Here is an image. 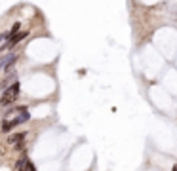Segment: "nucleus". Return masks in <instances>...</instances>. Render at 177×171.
Here are the masks:
<instances>
[{
  "mask_svg": "<svg viewBox=\"0 0 177 171\" xmlns=\"http://www.w3.org/2000/svg\"><path fill=\"white\" fill-rule=\"evenodd\" d=\"M19 91H21V82L15 80L12 86H8L6 90L2 91V97H0V107L8 108V107L15 105V101L19 99Z\"/></svg>",
  "mask_w": 177,
  "mask_h": 171,
  "instance_id": "obj_1",
  "label": "nucleus"
},
{
  "mask_svg": "<svg viewBox=\"0 0 177 171\" xmlns=\"http://www.w3.org/2000/svg\"><path fill=\"white\" fill-rule=\"evenodd\" d=\"M30 120V112H21V114H15V116L12 118H6V120H2V126H0V131L6 133V135H10V133L13 131L17 126H21V124L29 122Z\"/></svg>",
  "mask_w": 177,
  "mask_h": 171,
  "instance_id": "obj_2",
  "label": "nucleus"
},
{
  "mask_svg": "<svg viewBox=\"0 0 177 171\" xmlns=\"http://www.w3.org/2000/svg\"><path fill=\"white\" fill-rule=\"evenodd\" d=\"M19 59V53H8V55H0V70H4L8 74V72H12L13 65L17 63Z\"/></svg>",
  "mask_w": 177,
  "mask_h": 171,
  "instance_id": "obj_3",
  "label": "nucleus"
},
{
  "mask_svg": "<svg viewBox=\"0 0 177 171\" xmlns=\"http://www.w3.org/2000/svg\"><path fill=\"white\" fill-rule=\"evenodd\" d=\"M27 36H29V30H19V33L15 34V36H12V38H10L4 46H6V50H8V48H15V46H17L19 42H23Z\"/></svg>",
  "mask_w": 177,
  "mask_h": 171,
  "instance_id": "obj_4",
  "label": "nucleus"
},
{
  "mask_svg": "<svg viewBox=\"0 0 177 171\" xmlns=\"http://www.w3.org/2000/svg\"><path fill=\"white\" fill-rule=\"evenodd\" d=\"M27 139V131H19V133H10L8 139H6V143L8 144H17V143H21Z\"/></svg>",
  "mask_w": 177,
  "mask_h": 171,
  "instance_id": "obj_5",
  "label": "nucleus"
},
{
  "mask_svg": "<svg viewBox=\"0 0 177 171\" xmlns=\"http://www.w3.org/2000/svg\"><path fill=\"white\" fill-rule=\"evenodd\" d=\"M15 80H17V72H8V76H6L2 82H0V91H4L8 86H12Z\"/></svg>",
  "mask_w": 177,
  "mask_h": 171,
  "instance_id": "obj_6",
  "label": "nucleus"
},
{
  "mask_svg": "<svg viewBox=\"0 0 177 171\" xmlns=\"http://www.w3.org/2000/svg\"><path fill=\"white\" fill-rule=\"evenodd\" d=\"M0 42H6V38H4V34H0Z\"/></svg>",
  "mask_w": 177,
  "mask_h": 171,
  "instance_id": "obj_7",
  "label": "nucleus"
},
{
  "mask_svg": "<svg viewBox=\"0 0 177 171\" xmlns=\"http://www.w3.org/2000/svg\"><path fill=\"white\" fill-rule=\"evenodd\" d=\"M171 171H177V164H173V167H171Z\"/></svg>",
  "mask_w": 177,
  "mask_h": 171,
  "instance_id": "obj_8",
  "label": "nucleus"
}]
</instances>
